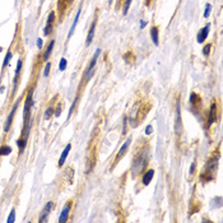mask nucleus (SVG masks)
Wrapping results in <instances>:
<instances>
[{"label": "nucleus", "mask_w": 223, "mask_h": 223, "mask_svg": "<svg viewBox=\"0 0 223 223\" xmlns=\"http://www.w3.org/2000/svg\"><path fill=\"white\" fill-rule=\"evenodd\" d=\"M100 54H101V50L98 48V50H96V54L93 55V58H92L89 65L87 66V69L83 73L82 79H80V83H79L78 89H77V96H75L77 98H79V100L83 96V91L85 89L87 84L89 83V80L92 79V77L95 75V72H96V61H97V58H98V55H100Z\"/></svg>", "instance_id": "6"}, {"label": "nucleus", "mask_w": 223, "mask_h": 223, "mask_svg": "<svg viewBox=\"0 0 223 223\" xmlns=\"http://www.w3.org/2000/svg\"><path fill=\"white\" fill-rule=\"evenodd\" d=\"M36 87V82H32V85H29L27 89L26 98H24V108H23V125H27L31 122V111L33 106V91Z\"/></svg>", "instance_id": "7"}, {"label": "nucleus", "mask_w": 223, "mask_h": 223, "mask_svg": "<svg viewBox=\"0 0 223 223\" xmlns=\"http://www.w3.org/2000/svg\"><path fill=\"white\" fill-rule=\"evenodd\" d=\"M23 64H24V58H19L17 63V68H15V74H14V78H13V87H12V95L9 97L10 101H13L15 96H17V92H18V88H19V82H21V77H22V69H23Z\"/></svg>", "instance_id": "9"}, {"label": "nucleus", "mask_w": 223, "mask_h": 223, "mask_svg": "<svg viewBox=\"0 0 223 223\" xmlns=\"http://www.w3.org/2000/svg\"><path fill=\"white\" fill-rule=\"evenodd\" d=\"M70 149H72V143L68 144V145L65 147V149L63 151V153H61V156H60V158H59V161H58V167H59V168H61V167L64 166V163H65V161H66V158H68V154H69Z\"/></svg>", "instance_id": "21"}, {"label": "nucleus", "mask_w": 223, "mask_h": 223, "mask_svg": "<svg viewBox=\"0 0 223 223\" xmlns=\"http://www.w3.org/2000/svg\"><path fill=\"white\" fill-rule=\"evenodd\" d=\"M210 9H212V5H210V4H207V9H205V13H204V18H208V17H209Z\"/></svg>", "instance_id": "34"}, {"label": "nucleus", "mask_w": 223, "mask_h": 223, "mask_svg": "<svg viewBox=\"0 0 223 223\" xmlns=\"http://www.w3.org/2000/svg\"><path fill=\"white\" fill-rule=\"evenodd\" d=\"M80 13H82V7H80V8H79V10H78V13H77L75 18H74V22H73V24H72V27H70V31H69V35H68V38H70V37H72V35L74 33V29H75V27H77V24H78V21H79V15H80Z\"/></svg>", "instance_id": "26"}, {"label": "nucleus", "mask_w": 223, "mask_h": 223, "mask_svg": "<svg viewBox=\"0 0 223 223\" xmlns=\"http://www.w3.org/2000/svg\"><path fill=\"white\" fill-rule=\"evenodd\" d=\"M154 170L153 168H147L141 175L139 176V178H140V185L141 186H148V185L151 184V181L153 180V177H154Z\"/></svg>", "instance_id": "16"}, {"label": "nucleus", "mask_w": 223, "mask_h": 223, "mask_svg": "<svg viewBox=\"0 0 223 223\" xmlns=\"http://www.w3.org/2000/svg\"><path fill=\"white\" fill-rule=\"evenodd\" d=\"M101 135H102V129H101L100 125H97L93 129V133H92L88 148H87V157H85V173L87 175H89V172L93 171L95 166H96L97 152H98V147H100Z\"/></svg>", "instance_id": "4"}, {"label": "nucleus", "mask_w": 223, "mask_h": 223, "mask_svg": "<svg viewBox=\"0 0 223 223\" xmlns=\"http://www.w3.org/2000/svg\"><path fill=\"white\" fill-rule=\"evenodd\" d=\"M19 102H21V100H18V101L13 105L12 110H10V114H9V116L7 117V121H5V124H4V134H7L9 130H10L12 125H13L14 116H15V114H17V108H18V106H19Z\"/></svg>", "instance_id": "14"}, {"label": "nucleus", "mask_w": 223, "mask_h": 223, "mask_svg": "<svg viewBox=\"0 0 223 223\" xmlns=\"http://www.w3.org/2000/svg\"><path fill=\"white\" fill-rule=\"evenodd\" d=\"M151 139L139 138L134 147L131 154V163H130V176L133 180H138L151 162Z\"/></svg>", "instance_id": "1"}, {"label": "nucleus", "mask_w": 223, "mask_h": 223, "mask_svg": "<svg viewBox=\"0 0 223 223\" xmlns=\"http://www.w3.org/2000/svg\"><path fill=\"white\" fill-rule=\"evenodd\" d=\"M195 175H196V159L191 163L190 171H189V181H193V178L195 177Z\"/></svg>", "instance_id": "28"}, {"label": "nucleus", "mask_w": 223, "mask_h": 223, "mask_svg": "<svg viewBox=\"0 0 223 223\" xmlns=\"http://www.w3.org/2000/svg\"><path fill=\"white\" fill-rule=\"evenodd\" d=\"M59 69H60V72H64L65 69H66V60L63 58L60 60V64H59Z\"/></svg>", "instance_id": "32"}, {"label": "nucleus", "mask_w": 223, "mask_h": 223, "mask_svg": "<svg viewBox=\"0 0 223 223\" xmlns=\"http://www.w3.org/2000/svg\"><path fill=\"white\" fill-rule=\"evenodd\" d=\"M205 115L203 117V128L209 131L210 128H212L214 124H217L219 121V117H221V102L218 98H213L212 102H210V106L207 111H204Z\"/></svg>", "instance_id": "5"}, {"label": "nucleus", "mask_w": 223, "mask_h": 223, "mask_svg": "<svg viewBox=\"0 0 223 223\" xmlns=\"http://www.w3.org/2000/svg\"><path fill=\"white\" fill-rule=\"evenodd\" d=\"M152 107H153V102L151 100H148V98L141 97V98H139V100L135 101L131 110H130L129 115L126 116L129 126L131 129L138 128L140 124L145 120V117H147L148 114H149Z\"/></svg>", "instance_id": "2"}, {"label": "nucleus", "mask_w": 223, "mask_h": 223, "mask_svg": "<svg viewBox=\"0 0 223 223\" xmlns=\"http://www.w3.org/2000/svg\"><path fill=\"white\" fill-rule=\"evenodd\" d=\"M219 158H221V144L217 145L215 149L209 154L207 162L204 163V167L199 175V180L201 184H208L215 180L217 176V170L219 166Z\"/></svg>", "instance_id": "3"}, {"label": "nucleus", "mask_w": 223, "mask_h": 223, "mask_svg": "<svg viewBox=\"0 0 223 223\" xmlns=\"http://www.w3.org/2000/svg\"><path fill=\"white\" fill-rule=\"evenodd\" d=\"M145 26H147V22H143V21H141V22H140V28H144Z\"/></svg>", "instance_id": "36"}, {"label": "nucleus", "mask_w": 223, "mask_h": 223, "mask_svg": "<svg viewBox=\"0 0 223 223\" xmlns=\"http://www.w3.org/2000/svg\"><path fill=\"white\" fill-rule=\"evenodd\" d=\"M133 0H124L122 3V15H126L128 14V10L130 8V4H131Z\"/></svg>", "instance_id": "29"}, {"label": "nucleus", "mask_w": 223, "mask_h": 223, "mask_svg": "<svg viewBox=\"0 0 223 223\" xmlns=\"http://www.w3.org/2000/svg\"><path fill=\"white\" fill-rule=\"evenodd\" d=\"M15 221V209L13 208L12 209V212L9 214V218H8V222H14Z\"/></svg>", "instance_id": "33"}, {"label": "nucleus", "mask_w": 223, "mask_h": 223, "mask_svg": "<svg viewBox=\"0 0 223 223\" xmlns=\"http://www.w3.org/2000/svg\"><path fill=\"white\" fill-rule=\"evenodd\" d=\"M55 18H56V13H55L54 10H51L50 13H48L47 22H46V27H45V31H43L45 36H50V33L52 32L54 26H55Z\"/></svg>", "instance_id": "18"}, {"label": "nucleus", "mask_w": 223, "mask_h": 223, "mask_svg": "<svg viewBox=\"0 0 223 223\" xmlns=\"http://www.w3.org/2000/svg\"><path fill=\"white\" fill-rule=\"evenodd\" d=\"M13 54H14L13 48H9L8 52H7V55H5V58H4V63H3V68H2V75H0V83H2V80H3V78H4L5 70H7V68H8L9 63H10L12 58H13Z\"/></svg>", "instance_id": "19"}, {"label": "nucleus", "mask_w": 223, "mask_h": 223, "mask_svg": "<svg viewBox=\"0 0 223 223\" xmlns=\"http://www.w3.org/2000/svg\"><path fill=\"white\" fill-rule=\"evenodd\" d=\"M61 177H63V184L59 188V190H64L68 185H70L73 182V177H74V167L68 166L61 173Z\"/></svg>", "instance_id": "12"}, {"label": "nucleus", "mask_w": 223, "mask_h": 223, "mask_svg": "<svg viewBox=\"0 0 223 223\" xmlns=\"http://www.w3.org/2000/svg\"><path fill=\"white\" fill-rule=\"evenodd\" d=\"M37 47H38L40 50L43 47V40H42V38H38V40H37Z\"/></svg>", "instance_id": "35"}, {"label": "nucleus", "mask_w": 223, "mask_h": 223, "mask_svg": "<svg viewBox=\"0 0 223 223\" xmlns=\"http://www.w3.org/2000/svg\"><path fill=\"white\" fill-rule=\"evenodd\" d=\"M151 130H152V125H149L147 128V134H151Z\"/></svg>", "instance_id": "37"}, {"label": "nucleus", "mask_w": 223, "mask_h": 223, "mask_svg": "<svg viewBox=\"0 0 223 223\" xmlns=\"http://www.w3.org/2000/svg\"><path fill=\"white\" fill-rule=\"evenodd\" d=\"M54 46H55V41L51 40L50 42L47 43L45 51H43V54H42V61H48V58H50V55H51V52L54 50Z\"/></svg>", "instance_id": "22"}, {"label": "nucleus", "mask_w": 223, "mask_h": 223, "mask_svg": "<svg viewBox=\"0 0 223 223\" xmlns=\"http://www.w3.org/2000/svg\"><path fill=\"white\" fill-rule=\"evenodd\" d=\"M96 26H97V14H96L93 22H92V24H91V27H89L88 35H87V40H85V46H87V47H88V46L91 45V43H92V41H93L95 31H96Z\"/></svg>", "instance_id": "20"}, {"label": "nucleus", "mask_w": 223, "mask_h": 223, "mask_svg": "<svg viewBox=\"0 0 223 223\" xmlns=\"http://www.w3.org/2000/svg\"><path fill=\"white\" fill-rule=\"evenodd\" d=\"M131 141H133V137L131 135H129L128 137V139L124 141L122 143V145L120 147V149H119V152L116 153V156H115V158H114V161L111 162V166H110V171H114L115 168H116V166L120 163V161L126 156V153H128V151H129V148H130V144H131Z\"/></svg>", "instance_id": "8"}, {"label": "nucleus", "mask_w": 223, "mask_h": 223, "mask_svg": "<svg viewBox=\"0 0 223 223\" xmlns=\"http://www.w3.org/2000/svg\"><path fill=\"white\" fill-rule=\"evenodd\" d=\"M12 153V147L8 144H2L0 145V156H8Z\"/></svg>", "instance_id": "27"}, {"label": "nucleus", "mask_w": 223, "mask_h": 223, "mask_svg": "<svg viewBox=\"0 0 223 223\" xmlns=\"http://www.w3.org/2000/svg\"><path fill=\"white\" fill-rule=\"evenodd\" d=\"M209 28H210V24L208 23L205 27H203L199 31V33H198V42L199 43H203L204 41H205V38L208 37V33H209Z\"/></svg>", "instance_id": "24"}, {"label": "nucleus", "mask_w": 223, "mask_h": 223, "mask_svg": "<svg viewBox=\"0 0 223 223\" xmlns=\"http://www.w3.org/2000/svg\"><path fill=\"white\" fill-rule=\"evenodd\" d=\"M52 116H55V102L54 101H52V103H50V106H48L45 111V120H50Z\"/></svg>", "instance_id": "25"}, {"label": "nucleus", "mask_w": 223, "mask_h": 223, "mask_svg": "<svg viewBox=\"0 0 223 223\" xmlns=\"http://www.w3.org/2000/svg\"><path fill=\"white\" fill-rule=\"evenodd\" d=\"M210 48H212V43H207V45H204V47H203V55H204V56H209Z\"/></svg>", "instance_id": "30"}, {"label": "nucleus", "mask_w": 223, "mask_h": 223, "mask_svg": "<svg viewBox=\"0 0 223 223\" xmlns=\"http://www.w3.org/2000/svg\"><path fill=\"white\" fill-rule=\"evenodd\" d=\"M73 0H59L58 2V13H59V21L63 22L64 17L68 12V8L72 5Z\"/></svg>", "instance_id": "15"}, {"label": "nucleus", "mask_w": 223, "mask_h": 223, "mask_svg": "<svg viewBox=\"0 0 223 223\" xmlns=\"http://www.w3.org/2000/svg\"><path fill=\"white\" fill-rule=\"evenodd\" d=\"M74 207V200L73 199H68L65 205L63 208V210H61V214L59 217V222L60 223H65L69 221V217H70V213H72V209Z\"/></svg>", "instance_id": "13"}, {"label": "nucleus", "mask_w": 223, "mask_h": 223, "mask_svg": "<svg viewBox=\"0 0 223 223\" xmlns=\"http://www.w3.org/2000/svg\"><path fill=\"white\" fill-rule=\"evenodd\" d=\"M54 208H55V203L54 201H47L46 203V205L43 207V209H42V212L40 213V218H38V222H47V219H48V215H50V213L54 210Z\"/></svg>", "instance_id": "17"}, {"label": "nucleus", "mask_w": 223, "mask_h": 223, "mask_svg": "<svg viewBox=\"0 0 223 223\" xmlns=\"http://www.w3.org/2000/svg\"><path fill=\"white\" fill-rule=\"evenodd\" d=\"M151 38L156 46L159 45V28H158V26L151 27Z\"/></svg>", "instance_id": "23"}, {"label": "nucleus", "mask_w": 223, "mask_h": 223, "mask_svg": "<svg viewBox=\"0 0 223 223\" xmlns=\"http://www.w3.org/2000/svg\"><path fill=\"white\" fill-rule=\"evenodd\" d=\"M173 131H175L176 140L178 141L181 139L182 134L185 131L184 124H182V117H181V108H180V102L176 103V112H175V122H173Z\"/></svg>", "instance_id": "10"}, {"label": "nucleus", "mask_w": 223, "mask_h": 223, "mask_svg": "<svg viewBox=\"0 0 223 223\" xmlns=\"http://www.w3.org/2000/svg\"><path fill=\"white\" fill-rule=\"evenodd\" d=\"M190 106H191V110H193V114H195L198 117L200 116V114H203L204 116L205 108H204V105H203V98L198 92H193L190 95Z\"/></svg>", "instance_id": "11"}, {"label": "nucleus", "mask_w": 223, "mask_h": 223, "mask_svg": "<svg viewBox=\"0 0 223 223\" xmlns=\"http://www.w3.org/2000/svg\"><path fill=\"white\" fill-rule=\"evenodd\" d=\"M51 66H52V63H51V61H47L46 66H45V70H43V75H45V77H48L50 70H51Z\"/></svg>", "instance_id": "31"}]
</instances>
